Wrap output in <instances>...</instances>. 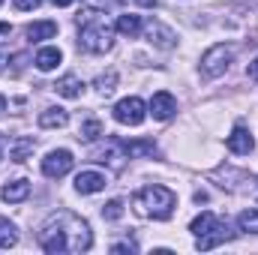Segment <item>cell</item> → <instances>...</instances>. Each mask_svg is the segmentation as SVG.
I'll return each mask as SVG.
<instances>
[{"mask_svg":"<svg viewBox=\"0 0 258 255\" xmlns=\"http://www.w3.org/2000/svg\"><path fill=\"white\" fill-rule=\"evenodd\" d=\"M126 159H138V156H153L156 153V144L150 138H135V141H120Z\"/></svg>","mask_w":258,"mask_h":255,"instance_id":"12","label":"cell"},{"mask_svg":"<svg viewBox=\"0 0 258 255\" xmlns=\"http://www.w3.org/2000/svg\"><path fill=\"white\" fill-rule=\"evenodd\" d=\"M114 42V27L111 21L96 12V9H87L78 15V45L90 54H105Z\"/></svg>","mask_w":258,"mask_h":255,"instance_id":"2","label":"cell"},{"mask_svg":"<svg viewBox=\"0 0 258 255\" xmlns=\"http://www.w3.org/2000/svg\"><path fill=\"white\" fill-rule=\"evenodd\" d=\"M225 144H228V150H231V153H237V156H246V153H252V150H255V138L249 135V129H246V126H234Z\"/></svg>","mask_w":258,"mask_h":255,"instance_id":"10","label":"cell"},{"mask_svg":"<svg viewBox=\"0 0 258 255\" xmlns=\"http://www.w3.org/2000/svg\"><path fill=\"white\" fill-rule=\"evenodd\" d=\"M0 72H3V54H0Z\"/></svg>","mask_w":258,"mask_h":255,"instance_id":"34","label":"cell"},{"mask_svg":"<svg viewBox=\"0 0 258 255\" xmlns=\"http://www.w3.org/2000/svg\"><path fill=\"white\" fill-rule=\"evenodd\" d=\"M9 30H12V24L9 21H0V36H9Z\"/></svg>","mask_w":258,"mask_h":255,"instance_id":"28","label":"cell"},{"mask_svg":"<svg viewBox=\"0 0 258 255\" xmlns=\"http://www.w3.org/2000/svg\"><path fill=\"white\" fill-rule=\"evenodd\" d=\"M63 60V54H60V48H54V45H48V48H39V54H36V66L42 69V72H51L54 66Z\"/></svg>","mask_w":258,"mask_h":255,"instance_id":"19","label":"cell"},{"mask_svg":"<svg viewBox=\"0 0 258 255\" xmlns=\"http://www.w3.org/2000/svg\"><path fill=\"white\" fill-rule=\"evenodd\" d=\"M39 246L51 255L60 252H84L93 246V234H90V225L75 216L72 210H57L51 213L42 228H39Z\"/></svg>","mask_w":258,"mask_h":255,"instance_id":"1","label":"cell"},{"mask_svg":"<svg viewBox=\"0 0 258 255\" xmlns=\"http://www.w3.org/2000/svg\"><path fill=\"white\" fill-rule=\"evenodd\" d=\"M141 6H156V0H138Z\"/></svg>","mask_w":258,"mask_h":255,"instance_id":"31","label":"cell"},{"mask_svg":"<svg viewBox=\"0 0 258 255\" xmlns=\"http://www.w3.org/2000/svg\"><path fill=\"white\" fill-rule=\"evenodd\" d=\"M57 33V21H33L27 27V39L30 42H42V39H51Z\"/></svg>","mask_w":258,"mask_h":255,"instance_id":"15","label":"cell"},{"mask_svg":"<svg viewBox=\"0 0 258 255\" xmlns=\"http://www.w3.org/2000/svg\"><path fill=\"white\" fill-rule=\"evenodd\" d=\"M114 84H117V72H114V69H108L105 75H99V78L93 81L96 93H99V96H105V99H108V96L114 93Z\"/></svg>","mask_w":258,"mask_h":255,"instance_id":"22","label":"cell"},{"mask_svg":"<svg viewBox=\"0 0 258 255\" xmlns=\"http://www.w3.org/2000/svg\"><path fill=\"white\" fill-rule=\"evenodd\" d=\"M33 147H36V141L27 138V135H21V138H15V141L9 144V159H12V162H24V159L33 153Z\"/></svg>","mask_w":258,"mask_h":255,"instance_id":"16","label":"cell"},{"mask_svg":"<svg viewBox=\"0 0 258 255\" xmlns=\"http://www.w3.org/2000/svg\"><path fill=\"white\" fill-rule=\"evenodd\" d=\"M3 150H6V144H3V138H0V159H3Z\"/></svg>","mask_w":258,"mask_h":255,"instance_id":"33","label":"cell"},{"mask_svg":"<svg viewBox=\"0 0 258 255\" xmlns=\"http://www.w3.org/2000/svg\"><path fill=\"white\" fill-rule=\"evenodd\" d=\"M42 0H12V6L15 9H21V12H30V9H36Z\"/></svg>","mask_w":258,"mask_h":255,"instance_id":"26","label":"cell"},{"mask_svg":"<svg viewBox=\"0 0 258 255\" xmlns=\"http://www.w3.org/2000/svg\"><path fill=\"white\" fill-rule=\"evenodd\" d=\"M111 252H138V246H135L132 240H123V243H114Z\"/></svg>","mask_w":258,"mask_h":255,"instance_id":"27","label":"cell"},{"mask_svg":"<svg viewBox=\"0 0 258 255\" xmlns=\"http://www.w3.org/2000/svg\"><path fill=\"white\" fill-rule=\"evenodd\" d=\"M237 225H240V231L255 234L258 231V210H243V213L237 216Z\"/></svg>","mask_w":258,"mask_h":255,"instance_id":"24","label":"cell"},{"mask_svg":"<svg viewBox=\"0 0 258 255\" xmlns=\"http://www.w3.org/2000/svg\"><path fill=\"white\" fill-rule=\"evenodd\" d=\"M249 75H255V78H258V57L249 63Z\"/></svg>","mask_w":258,"mask_h":255,"instance_id":"29","label":"cell"},{"mask_svg":"<svg viewBox=\"0 0 258 255\" xmlns=\"http://www.w3.org/2000/svg\"><path fill=\"white\" fill-rule=\"evenodd\" d=\"M15 243H18V228L6 216H0V249H12Z\"/></svg>","mask_w":258,"mask_h":255,"instance_id":"20","label":"cell"},{"mask_svg":"<svg viewBox=\"0 0 258 255\" xmlns=\"http://www.w3.org/2000/svg\"><path fill=\"white\" fill-rule=\"evenodd\" d=\"M150 114L156 117V120H171L174 117V111H177V99L171 96V93H165V90H159V93H153V99H150Z\"/></svg>","mask_w":258,"mask_h":255,"instance_id":"9","label":"cell"},{"mask_svg":"<svg viewBox=\"0 0 258 255\" xmlns=\"http://www.w3.org/2000/svg\"><path fill=\"white\" fill-rule=\"evenodd\" d=\"M0 3H3V0H0Z\"/></svg>","mask_w":258,"mask_h":255,"instance_id":"36","label":"cell"},{"mask_svg":"<svg viewBox=\"0 0 258 255\" xmlns=\"http://www.w3.org/2000/svg\"><path fill=\"white\" fill-rule=\"evenodd\" d=\"M144 117H147V105L138 96H126L114 105V120L123 126H138V123H144Z\"/></svg>","mask_w":258,"mask_h":255,"instance_id":"6","label":"cell"},{"mask_svg":"<svg viewBox=\"0 0 258 255\" xmlns=\"http://www.w3.org/2000/svg\"><path fill=\"white\" fill-rule=\"evenodd\" d=\"M189 231H192L195 237H198V249H213V246H219V243H225V240H231L234 237V231L228 228V222H222L216 213H210V210H204L201 216H195L192 225H189Z\"/></svg>","mask_w":258,"mask_h":255,"instance_id":"4","label":"cell"},{"mask_svg":"<svg viewBox=\"0 0 258 255\" xmlns=\"http://www.w3.org/2000/svg\"><path fill=\"white\" fill-rule=\"evenodd\" d=\"M54 90H57L60 96H66V99H78V96H81V90H84V84H81V78H78V75H63V78L54 84Z\"/></svg>","mask_w":258,"mask_h":255,"instance_id":"17","label":"cell"},{"mask_svg":"<svg viewBox=\"0 0 258 255\" xmlns=\"http://www.w3.org/2000/svg\"><path fill=\"white\" fill-rule=\"evenodd\" d=\"M234 60V48L231 45H213V48H207L204 51V57H201V72H204V78H219V75H225V69L231 66Z\"/></svg>","mask_w":258,"mask_h":255,"instance_id":"5","label":"cell"},{"mask_svg":"<svg viewBox=\"0 0 258 255\" xmlns=\"http://www.w3.org/2000/svg\"><path fill=\"white\" fill-rule=\"evenodd\" d=\"M123 159H126V153H123L120 141H111L105 150H96V162H108L111 168H123Z\"/></svg>","mask_w":258,"mask_h":255,"instance_id":"13","label":"cell"},{"mask_svg":"<svg viewBox=\"0 0 258 255\" xmlns=\"http://www.w3.org/2000/svg\"><path fill=\"white\" fill-rule=\"evenodd\" d=\"M174 204H177V195L168 189V186H144L132 195V207L141 213V216H150V219H168L174 213Z\"/></svg>","mask_w":258,"mask_h":255,"instance_id":"3","label":"cell"},{"mask_svg":"<svg viewBox=\"0 0 258 255\" xmlns=\"http://www.w3.org/2000/svg\"><path fill=\"white\" fill-rule=\"evenodd\" d=\"M114 27H117L123 36L132 39V36H138V33H141V27H144V24H141V15H120Z\"/></svg>","mask_w":258,"mask_h":255,"instance_id":"21","label":"cell"},{"mask_svg":"<svg viewBox=\"0 0 258 255\" xmlns=\"http://www.w3.org/2000/svg\"><path fill=\"white\" fill-rule=\"evenodd\" d=\"M66 123H69V114H66L63 108H45L39 114V126L42 129H60Z\"/></svg>","mask_w":258,"mask_h":255,"instance_id":"18","label":"cell"},{"mask_svg":"<svg viewBox=\"0 0 258 255\" xmlns=\"http://www.w3.org/2000/svg\"><path fill=\"white\" fill-rule=\"evenodd\" d=\"M144 36H147V42H150L153 48H159V51H171V48L177 45L174 30H171V27H165L162 21H150V24L144 27Z\"/></svg>","mask_w":258,"mask_h":255,"instance_id":"7","label":"cell"},{"mask_svg":"<svg viewBox=\"0 0 258 255\" xmlns=\"http://www.w3.org/2000/svg\"><path fill=\"white\" fill-rule=\"evenodd\" d=\"M72 165H75V159H72L69 150H51L42 159V174L45 177H63V174L72 171Z\"/></svg>","mask_w":258,"mask_h":255,"instance_id":"8","label":"cell"},{"mask_svg":"<svg viewBox=\"0 0 258 255\" xmlns=\"http://www.w3.org/2000/svg\"><path fill=\"white\" fill-rule=\"evenodd\" d=\"M51 3H54V6H72L75 0H51Z\"/></svg>","mask_w":258,"mask_h":255,"instance_id":"30","label":"cell"},{"mask_svg":"<svg viewBox=\"0 0 258 255\" xmlns=\"http://www.w3.org/2000/svg\"><path fill=\"white\" fill-rule=\"evenodd\" d=\"M3 111H6V99L0 96V114H3Z\"/></svg>","mask_w":258,"mask_h":255,"instance_id":"32","label":"cell"},{"mask_svg":"<svg viewBox=\"0 0 258 255\" xmlns=\"http://www.w3.org/2000/svg\"><path fill=\"white\" fill-rule=\"evenodd\" d=\"M105 174L102 171H81L78 177H75V192H81V195H93V192H102L105 189Z\"/></svg>","mask_w":258,"mask_h":255,"instance_id":"11","label":"cell"},{"mask_svg":"<svg viewBox=\"0 0 258 255\" xmlns=\"http://www.w3.org/2000/svg\"><path fill=\"white\" fill-rule=\"evenodd\" d=\"M99 135H102V123H99L96 117L84 120V123H81V129H78V138H81V141H96Z\"/></svg>","mask_w":258,"mask_h":255,"instance_id":"23","label":"cell"},{"mask_svg":"<svg viewBox=\"0 0 258 255\" xmlns=\"http://www.w3.org/2000/svg\"><path fill=\"white\" fill-rule=\"evenodd\" d=\"M27 195H30V183H27L24 177L9 180V183L3 186V201H9V204H18V201H24Z\"/></svg>","mask_w":258,"mask_h":255,"instance_id":"14","label":"cell"},{"mask_svg":"<svg viewBox=\"0 0 258 255\" xmlns=\"http://www.w3.org/2000/svg\"><path fill=\"white\" fill-rule=\"evenodd\" d=\"M102 216H105V219H111V222H117V219L123 216V201H120V198L108 201V204L102 207Z\"/></svg>","mask_w":258,"mask_h":255,"instance_id":"25","label":"cell"},{"mask_svg":"<svg viewBox=\"0 0 258 255\" xmlns=\"http://www.w3.org/2000/svg\"><path fill=\"white\" fill-rule=\"evenodd\" d=\"M255 195H258V183H255Z\"/></svg>","mask_w":258,"mask_h":255,"instance_id":"35","label":"cell"}]
</instances>
